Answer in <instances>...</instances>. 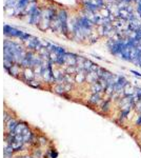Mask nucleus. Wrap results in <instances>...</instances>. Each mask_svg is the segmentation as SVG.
<instances>
[{
  "mask_svg": "<svg viewBox=\"0 0 141 158\" xmlns=\"http://www.w3.org/2000/svg\"><path fill=\"white\" fill-rule=\"evenodd\" d=\"M124 96H130V95H134L135 93V89L133 86H131V83L128 82L126 86H124Z\"/></svg>",
  "mask_w": 141,
  "mask_h": 158,
  "instance_id": "f257e3e1",
  "label": "nucleus"
},
{
  "mask_svg": "<svg viewBox=\"0 0 141 158\" xmlns=\"http://www.w3.org/2000/svg\"><path fill=\"white\" fill-rule=\"evenodd\" d=\"M109 107H110V100L104 101L103 106H102V110H103V111H107V110H109Z\"/></svg>",
  "mask_w": 141,
  "mask_h": 158,
  "instance_id": "f03ea898",
  "label": "nucleus"
},
{
  "mask_svg": "<svg viewBox=\"0 0 141 158\" xmlns=\"http://www.w3.org/2000/svg\"><path fill=\"white\" fill-rule=\"evenodd\" d=\"M131 73L132 74H134V75L138 76V77H141V74H139V73L136 72V71H134V70H131Z\"/></svg>",
  "mask_w": 141,
  "mask_h": 158,
  "instance_id": "7ed1b4c3",
  "label": "nucleus"
},
{
  "mask_svg": "<svg viewBox=\"0 0 141 158\" xmlns=\"http://www.w3.org/2000/svg\"><path fill=\"white\" fill-rule=\"evenodd\" d=\"M136 124H137V125H140V124H141V115L138 117L137 121H136Z\"/></svg>",
  "mask_w": 141,
  "mask_h": 158,
  "instance_id": "20e7f679",
  "label": "nucleus"
},
{
  "mask_svg": "<svg viewBox=\"0 0 141 158\" xmlns=\"http://www.w3.org/2000/svg\"><path fill=\"white\" fill-rule=\"evenodd\" d=\"M137 11H138V14L140 15V17H141V4L138 3V9H137Z\"/></svg>",
  "mask_w": 141,
  "mask_h": 158,
  "instance_id": "39448f33",
  "label": "nucleus"
},
{
  "mask_svg": "<svg viewBox=\"0 0 141 158\" xmlns=\"http://www.w3.org/2000/svg\"><path fill=\"white\" fill-rule=\"evenodd\" d=\"M138 3H139V4H141V0H138Z\"/></svg>",
  "mask_w": 141,
  "mask_h": 158,
  "instance_id": "423d86ee",
  "label": "nucleus"
},
{
  "mask_svg": "<svg viewBox=\"0 0 141 158\" xmlns=\"http://www.w3.org/2000/svg\"><path fill=\"white\" fill-rule=\"evenodd\" d=\"M125 1H126V2H130V1H131V0H125Z\"/></svg>",
  "mask_w": 141,
  "mask_h": 158,
  "instance_id": "0eeeda50",
  "label": "nucleus"
}]
</instances>
